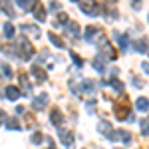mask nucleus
Here are the masks:
<instances>
[{"instance_id":"nucleus-1","label":"nucleus","mask_w":149,"mask_h":149,"mask_svg":"<svg viewBox=\"0 0 149 149\" xmlns=\"http://www.w3.org/2000/svg\"><path fill=\"white\" fill-rule=\"evenodd\" d=\"M113 115L117 119H123V121H135V117L129 113V100L125 95H121L117 102H113Z\"/></svg>"},{"instance_id":"nucleus-2","label":"nucleus","mask_w":149,"mask_h":149,"mask_svg":"<svg viewBox=\"0 0 149 149\" xmlns=\"http://www.w3.org/2000/svg\"><path fill=\"white\" fill-rule=\"evenodd\" d=\"M80 10L84 14H88V16H95V14L102 12V8H100V4L95 0H80Z\"/></svg>"},{"instance_id":"nucleus-3","label":"nucleus","mask_w":149,"mask_h":149,"mask_svg":"<svg viewBox=\"0 0 149 149\" xmlns=\"http://www.w3.org/2000/svg\"><path fill=\"white\" fill-rule=\"evenodd\" d=\"M18 54H22V60H30L32 58V54H34V48H32V44L26 40V38H22L20 40V44H18Z\"/></svg>"},{"instance_id":"nucleus-4","label":"nucleus","mask_w":149,"mask_h":149,"mask_svg":"<svg viewBox=\"0 0 149 149\" xmlns=\"http://www.w3.org/2000/svg\"><path fill=\"white\" fill-rule=\"evenodd\" d=\"M117 56V52H115V48L107 42V40H103L102 42V58L103 60H115Z\"/></svg>"},{"instance_id":"nucleus-5","label":"nucleus","mask_w":149,"mask_h":149,"mask_svg":"<svg viewBox=\"0 0 149 149\" xmlns=\"http://www.w3.org/2000/svg\"><path fill=\"white\" fill-rule=\"evenodd\" d=\"M46 105H48V93H40L38 97H34V102H32V107H34L36 111L44 109Z\"/></svg>"},{"instance_id":"nucleus-6","label":"nucleus","mask_w":149,"mask_h":149,"mask_svg":"<svg viewBox=\"0 0 149 149\" xmlns=\"http://www.w3.org/2000/svg\"><path fill=\"white\" fill-rule=\"evenodd\" d=\"M97 131L103 133L105 137H109V135L113 133V127L109 125V121H107V119H102V121H97Z\"/></svg>"},{"instance_id":"nucleus-7","label":"nucleus","mask_w":149,"mask_h":149,"mask_svg":"<svg viewBox=\"0 0 149 149\" xmlns=\"http://www.w3.org/2000/svg\"><path fill=\"white\" fill-rule=\"evenodd\" d=\"M32 12H34V16H36L38 22H44V20H46V8H44L40 2H36V4H34V10H32Z\"/></svg>"},{"instance_id":"nucleus-8","label":"nucleus","mask_w":149,"mask_h":149,"mask_svg":"<svg viewBox=\"0 0 149 149\" xmlns=\"http://www.w3.org/2000/svg\"><path fill=\"white\" fill-rule=\"evenodd\" d=\"M32 76H34L36 80L38 81H46V72H44V70L40 68V66H32Z\"/></svg>"},{"instance_id":"nucleus-9","label":"nucleus","mask_w":149,"mask_h":149,"mask_svg":"<svg viewBox=\"0 0 149 149\" xmlns=\"http://www.w3.org/2000/svg\"><path fill=\"white\" fill-rule=\"evenodd\" d=\"M22 32H28L32 38H40V28L30 26V24H22Z\"/></svg>"},{"instance_id":"nucleus-10","label":"nucleus","mask_w":149,"mask_h":149,"mask_svg":"<svg viewBox=\"0 0 149 149\" xmlns=\"http://www.w3.org/2000/svg\"><path fill=\"white\" fill-rule=\"evenodd\" d=\"M4 93H6V97H8V100H18V97H20V90H18L16 86H8Z\"/></svg>"},{"instance_id":"nucleus-11","label":"nucleus","mask_w":149,"mask_h":149,"mask_svg":"<svg viewBox=\"0 0 149 149\" xmlns=\"http://www.w3.org/2000/svg\"><path fill=\"white\" fill-rule=\"evenodd\" d=\"M60 139H62V143L64 145H68V147H72V143H74V135L70 133V131H60Z\"/></svg>"},{"instance_id":"nucleus-12","label":"nucleus","mask_w":149,"mask_h":149,"mask_svg":"<svg viewBox=\"0 0 149 149\" xmlns=\"http://www.w3.org/2000/svg\"><path fill=\"white\" fill-rule=\"evenodd\" d=\"M50 117H52V123H54V125H62V119H64V117H62V111H60L58 107H54V109H52Z\"/></svg>"},{"instance_id":"nucleus-13","label":"nucleus","mask_w":149,"mask_h":149,"mask_svg":"<svg viewBox=\"0 0 149 149\" xmlns=\"http://www.w3.org/2000/svg\"><path fill=\"white\" fill-rule=\"evenodd\" d=\"M113 36H115V40L119 42L121 50L125 52V50H127V46H129V44H127V34H119V32H113Z\"/></svg>"},{"instance_id":"nucleus-14","label":"nucleus","mask_w":149,"mask_h":149,"mask_svg":"<svg viewBox=\"0 0 149 149\" xmlns=\"http://www.w3.org/2000/svg\"><path fill=\"white\" fill-rule=\"evenodd\" d=\"M93 90H95V86H93V81H92V80H81V92L92 93Z\"/></svg>"},{"instance_id":"nucleus-15","label":"nucleus","mask_w":149,"mask_h":149,"mask_svg":"<svg viewBox=\"0 0 149 149\" xmlns=\"http://www.w3.org/2000/svg\"><path fill=\"white\" fill-rule=\"evenodd\" d=\"M135 105H137L139 111H147V109H149V100H147V97H139Z\"/></svg>"},{"instance_id":"nucleus-16","label":"nucleus","mask_w":149,"mask_h":149,"mask_svg":"<svg viewBox=\"0 0 149 149\" xmlns=\"http://www.w3.org/2000/svg\"><path fill=\"white\" fill-rule=\"evenodd\" d=\"M18 78H20V84H22V92L28 93L30 92V81H28V78H26V74H20Z\"/></svg>"},{"instance_id":"nucleus-17","label":"nucleus","mask_w":149,"mask_h":149,"mask_svg":"<svg viewBox=\"0 0 149 149\" xmlns=\"http://www.w3.org/2000/svg\"><path fill=\"white\" fill-rule=\"evenodd\" d=\"M0 8L6 12L8 16H14V10L10 8V0H0Z\"/></svg>"},{"instance_id":"nucleus-18","label":"nucleus","mask_w":149,"mask_h":149,"mask_svg":"<svg viewBox=\"0 0 149 149\" xmlns=\"http://www.w3.org/2000/svg\"><path fill=\"white\" fill-rule=\"evenodd\" d=\"M48 38H50V42H52L56 48H64V46H66V44L60 40V36H56V34H48Z\"/></svg>"},{"instance_id":"nucleus-19","label":"nucleus","mask_w":149,"mask_h":149,"mask_svg":"<svg viewBox=\"0 0 149 149\" xmlns=\"http://www.w3.org/2000/svg\"><path fill=\"white\" fill-rule=\"evenodd\" d=\"M133 48H135V50H137L139 54H143V52H145V50H147V42H145V40H137V42H135V44H133Z\"/></svg>"},{"instance_id":"nucleus-20","label":"nucleus","mask_w":149,"mask_h":149,"mask_svg":"<svg viewBox=\"0 0 149 149\" xmlns=\"http://www.w3.org/2000/svg\"><path fill=\"white\" fill-rule=\"evenodd\" d=\"M103 62H105V60H103L102 56H100V58H95V60H93V68L97 70L100 74H103V72H105V70H103Z\"/></svg>"},{"instance_id":"nucleus-21","label":"nucleus","mask_w":149,"mask_h":149,"mask_svg":"<svg viewBox=\"0 0 149 149\" xmlns=\"http://www.w3.org/2000/svg\"><path fill=\"white\" fill-rule=\"evenodd\" d=\"M6 127H8V129H20V123H18L16 117H8V119H6Z\"/></svg>"},{"instance_id":"nucleus-22","label":"nucleus","mask_w":149,"mask_h":149,"mask_svg":"<svg viewBox=\"0 0 149 149\" xmlns=\"http://www.w3.org/2000/svg\"><path fill=\"white\" fill-rule=\"evenodd\" d=\"M4 36H6V38H14V26H12L10 22L4 24Z\"/></svg>"},{"instance_id":"nucleus-23","label":"nucleus","mask_w":149,"mask_h":149,"mask_svg":"<svg viewBox=\"0 0 149 149\" xmlns=\"http://www.w3.org/2000/svg\"><path fill=\"white\" fill-rule=\"evenodd\" d=\"M68 32H70V34H74V36H78V34H80V26H78L76 22H70L68 24Z\"/></svg>"},{"instance_id":"nucleus-24","label":"nucleus","mask_w":149,"mask_h":149,"mask_svg":"<svg viewBox=\"0 0 149 149\" xmlns=\"http://www.w3.org/2000/svg\"><path fill=\"white\" fill-rule=\"evenodd\" d=\"M95 30H97L95 26H88V30H86V36H84V38H86V40L90 42V40H92V36L95 34Z\"/></svg>"},{"instance_id":"nucleus-25","label":"nucleus","mask_w":149,"mask_h":149,"mask_svg":"<svg viewBox=\"0 0 149 149\" xmlns=\"http://www.w3.org/2000/svg\"><path fill=\"white\" fill-rule=\"evenodd\" d=\"M109 84H111V88H115L117 92H123V84H121L119 80H113V78H111V80H109Z\"/></svg>"},{"instance_id":"nucleus-26","label":"nucleus","mask_w":149,"mask_h":149,"mask_svg":"<svg viewBox=\"0 0 149 149\" xmlns=\"http://www.w3.org/2000/svg\"><path fill=\"white\" fill-rule=\"evenodd\" d=\"M14 2H16L22 10H28V8H30V0H14Z\"/></svg>"},{"instance_id":"nucleus-27","label":"nucleus","mask_w":149,"mask_h":149,"mask_svg":"<svg viewBox=\"0 0 149 149\" xmlns=\"http://www.w3.org/2000/svg\"><path fill=\"white\" fill-rule=\"evenodd\" d=\"M72 58H74V62H76V66H78V68H81V66H84V60H81L76 52H72Z\"/></svg>"},{"instance_id":"nucleus-28","label":"nucleus","mask_w":149,"mask_h":149,"mask_svg":"<svg viewBox=\"0 0 149 149\" xmlns=\"http://www.w3.org/2000/svg\"><path fill=\"white\" fill-rule=\"evenodd\" d=\"M141 129H143V135L149 133V119H143V121H141Z\"/></svg>"},{"instance_id":"nucleus-29","label":"nucleus","mask_w":149,"mask_h":149,"mask_svg":"<svg viewBox=\"0 0 149 149\" xmlns=\"http://www.w3.org/2000/svg\"><path fill=\"white\" fill-rule=\"evenodd\" d=\"M2 74H4L6 78H10V76H12V70H10V66H8V64H4V66H2Z\"/></svg>"},{"instance_id":"nucleus-30","label":"nucleus","mask_w":149,"mask_h":149,"mask_svg":"<svg viewBox=\"0 0 149 149\" xmlns=\"http://www.w3.org/2000/svg\"><path fill=\"white\" fill-rule=\"evenodd\" d=\"M60 8H62V6H60V2H56V0H54V2H50V10H52V12H60Z\"/></svg>"},{"instance_id":"nucleus-31","label":"nucleus","mask_w":149,"mask_h":149,"mask_svg":"<svg viewBox=\"0 0 149 149\" xmlns=\"http://www.w3.org/2000/svg\"><path fill=\"white\" fill-rule=\"evenodd\" d=\"M42 139H44L42 133H34V135H32V143H42Z\"/></svg>"},{"instance_id":"nucleus-32","label":"nucleus","mask_w":149,"mask_h":149,"mask_svg":"<svg viewBox=\"0 0 149 149\" xmlns=\"http://www.w3.org/2000/svg\"><path fill=\"white\" fill-rule=\"evenodd\" d=\"M133 84H135V88H143V81L139 80L137 76H133Z\"/></svg>"},{"instance_id":"nucleus-33","label":"nucleus","mask_w":149,"mask_h":149,"mask_svg":"<svg viewBox=\"0 0 149 149\" xmlns=\"http://www.w3.org/2000/svg\"><path fill=\"white\" fill-rule=\"evenodd\" d=\"M131 2H133V8H135V10L141 8V0H131Z\"/></svg>"},{"instance_id":"nucleus-34","label":"nucleus","mask_w":149,"mask_h":149,"mask_svg":"<svg viewBox=\"0 0 149 149\" xmlns=\"http://www.w3.org/2000/svg\"><path fill=\"white\" fill-rule=\"evenodd\" d=\"M48 143H50V147H48V149H56V147H54V141H52V139H48Z\"/></svg>"},{"instance_id":"nucleus-35","label":"nucleus","mask_w":149,"mask_h":149,"mask_svg":"<svg viewBox=\"0 0 149 149\" xmlns=\"http://www.w3.org/2000/svg\"><path fill=\"white\" fill-rule=\"evenodd\" d=\"M74 2H78V0H74Z\"/></svg>"}]
</instances>
